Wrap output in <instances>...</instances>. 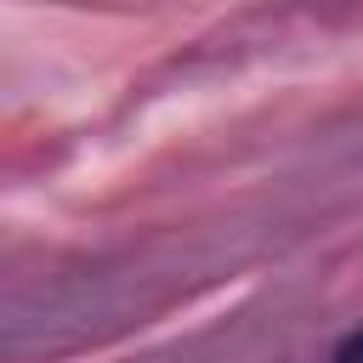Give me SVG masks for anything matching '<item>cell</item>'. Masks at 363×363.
Instances as JSON below:
<instances>
[{
	"label": "cell",
	"instance_id": "6da1fadb",
	"mask_svg": "<svg viewBox=\"0 0 363 363\" xmlns=\"http://www.w3.org/2000/svg\"><path fill=\"white\" fill-rule=\"evenodd\" d=\"M335 363H363V329H357L352 340H340V352H335Z\"/></svg>",
	"mask_w": 363,
	"mask_h": 363
}]
</instances>
